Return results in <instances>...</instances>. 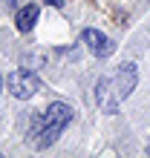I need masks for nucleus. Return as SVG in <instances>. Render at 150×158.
<instances>
[{
  "label": "nucleus",
  "mask_w": 150,
  "mask_h": 158,
  "mask_svg": "<svg viewBox=\"0 0 150 158\" xmlns=\"http://www.w3.org/2000/svg\"><path fill=\"white\" fill-rule=\"evenodd\" d=\"M72 118H75V109H72L69 104H64V101L49 104L41 115H35V121H32V129H29L32 144L38 147V150H43V147L55 144V138H58L64 129L69 127Z\"/></svg>",
  "instance_id": "1"
},
{
  "label": "nucleus",
  "mask_w": 150,
  "mask_h": 158,
  "mask_svg": "<svg viewBox=\"0 0 150 158\" xmlns=\"http://www.w3.org/2000/svg\"><path fill=\"white\" fill-rule=\"evenodd\" d=\"M6 89L12 92L15 98H32L38 89H41V81H38L35 72L29 69H15L6 75Z\"/></svg>",
  "instance_id": "2"
},
{
  "label": "nucleus",
  "mask_w": 150,
  "mask_h": 158,
  "mask_svg": "<svg viewBox=\"0 0 150 158\" xmlns=\"http://www.w3.org/2000/svg\"><path fill=\"white\" fill-rule=\"evenodd\" d=\"M136 83H139V69H136V63H121V66L116 69V75H113V89L118 92V98L124 101L130 92L136 89Z\"/></svg>",
  "instance_id": "3"
},
{
  "label": "nucleus",
  "mask_w": 150,
  "mask_h": 158,
  "mask_svg": "<svg viewBox=\"0 0 150 158\" xmlns=\"http://www.w3.org/2000/svg\"><path fill=\"white\" fill-rule=\"evenodd\" d=\"M81 40L87 43V49L95 55V58H110V55L116 52V43H113L104 32H98V29H84Z\"/></svg>",
  "instance_id": "4"
},
{
  "label": "nucleus",
  "mask_w": 150,
  "mask_h": 158,
  "mask_svg": "<svg viewBox=\"0 0 150 158\" xmlns=\"http://www.w3.org/2000/svg\"><path fill=\"white\" fill-rule=\"evenodd\" d=\"M95 101H98V106L101 109H104V112H118V92L116 89H113V81H98V86H95Z\"/></svg>",
  "instance_id": "5"
},
{
  "label": "nucleus",
  "mask_w": 150,
  "mask_h": 158,
  "mask_svg": "<svg viewBox=\"0 0 150 158\" xmlns=\"http://www.w3.org/2000/svg\"><path fill=\"white\" fill-rule=\"evenodd\" d=\"M38 17H41V9H38L35 3H26L17 9V15H15V26H17V32H32L35 29V23H38Z\"/></svg>",
  "instance_id": "6"
},
{
  "label": "nucleus",
  "mask_w": 150,
  "mask_h": 158,
  "mask_svg": "<svg viewBox=\"0 0 150 158\" xmlns=\"http://www.w3.org/2000/svg\"><path fill=\"white\" fill-rule=\"evenodd\" d=\"M46 3H49V6H55V9H58V6H64V0H46Z\"/></svg>",
  "instance_id": "7"
},
{
  "label": "nucleus",
  "mask_w": 150,
  "mask_h": 158,
  "mask_svg": "<svg viewBox=\"0 0 150 158\" xmlns=\"http://www.w3.org/2000/svg\"><path fill=\"white\" fill-rule=\"evenodd\" d=\"M144 152H147V155H150V138H147V144H144Z\"/></svg>",
  "instance_id": "8"
},
{
  "label": "nucleus",
  "mask_w": 150,
  "mask_h": 158,
  "mask_svg": "<svg viewBox=\"0 0 150 158\" xmlns=\"http://www.w3.org/2000/svg\"><path fill=\"white\" fill-rule=\"evenodd\" d=\"M0 83H3V78H0Z\"/></svg>",
  "instance_id": "9"
}]
</instances>
